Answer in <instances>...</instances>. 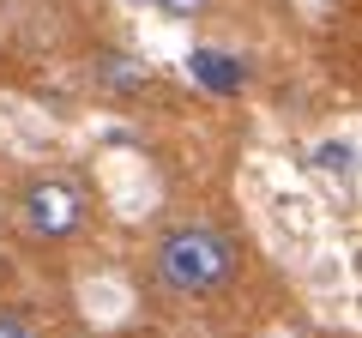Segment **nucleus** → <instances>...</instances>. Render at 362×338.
Listing matches in <instances>:
<instances>
[{
	"instance_id": "obj_1",
	"label": "nucleus",
	"mask_w": 362,
	"mask_h": 338,
	"mask_svg": "<svg viewBox=\"0 0 362 338\" xmlns=\"http://www.w3.org/2000/svg\"><path fill=\"white\" fill-rule=\"evenodd\" d=\"M235 266H242V254L218 223H181L157 242V272L181 296H218L235 278Z\"/></svg>"
},
{
	"instance_id": "obj_2",
	"label": "nucleus",
	"mask_w": 362,
	"mask_h": 338,
	"mask_svg": "<svg viewBox=\"0 0 362 338\" xmlns=\"http://www.w3.org/2000/svg\"><path fill=\"white\" fill-rule=\"evenodd\" d=\"M18 218L37 242H66V235L85 230V187L73 175H37L18 194Z\"/></svg>"
},
{
	"instance_id": "obj_3",
	"label": "nucleus",
	"mask_w": 362,
	"mask_h": 338,
	"mask_svg": "<svg viewBox=\"0 0 362 338\" xmlns=\"http://www.w3.org/2000/svg\"><path fill=\"white\" fill-rule=\"evenodd\" d=\"M314 163H320L326 175H344V187H350L356 182V139H350V133L344 139H320L314 145Z\"/></svg>"
},
{
	"instance_id": "obj_5",
	"label": "nucleus",
	"mask_w": 362,
	"mask_h": 338,
	"mask_svg": "<svg viewBox=\"0 0 362 338\" xmlns=\"http://www.w3.org/2000/svg\"><path fill=\"white\" fill-rule=\"evenodd\" d=\"M187 73H199V78H206V85H211V91H230L235 78H242V73H235V66H223V54H211V49L187 54Z\"/></svg>"
},
{
	"instance_id": "obj_7",
	"label": "nucleus",
	"mask_w": 362,
	"mask_h": 338,
	"mask_svg": "<svg viewBox=\"0 0 362 338\" xmlns=\"http://www.w3.org/2000/svg\"><path fill=\"white\" fill-rule=\"evenodd\" d=\"M0 338H37V326H30L25 314H13V308H0Z\"/></svg>"
},
{
	"instance_id": "obj_6",
	"label": "nucleus",
	"mask_w": 362,
	"mask_h": 338,
	"mask_svg": "<svg viewBox=\"0 0 362 338\" xmlns=\"http://www.w3.org/2000/svg\"><path fill=\"white\" fill-rule=\"evenodd\" d=\"M151 6H157L163 18H199V13L211 6V0H151Z\"/></svg>"
},
{
	"instance_id": "obj_4",
	"label": "nucleus",
	"mask_w": 362,
	"mask_h": 338,
	"mask_svg": "<svg viewBox=\"0 0 362 338\" xmlns=\"http://www.w3.org/2000/svg\"><path fill=\"white\" fill-rule=\"evenodd\" d=\"M97 78L121 91V85H145L151 66H145V61H127V54H103V61H97Z\"/></svg>"
}]
</instances>
